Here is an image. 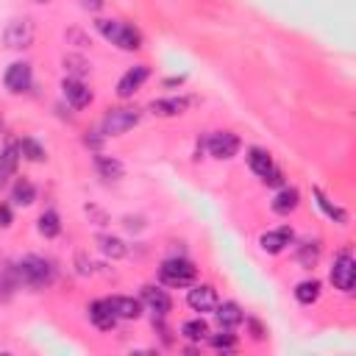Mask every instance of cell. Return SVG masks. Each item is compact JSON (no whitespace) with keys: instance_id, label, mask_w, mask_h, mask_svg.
<instances>
[{"instance_id":"27","label":"cell","mask_w":356,"mask_h":356,"mask_svg":"<svg viewBox=\"0 0 356 356\" xmlns=\"http://www.w3.org/2000/svg\"><path fill=\"white\" fill-rule=\"evenodd\" d=\"M314 197H317V206H320V209H323V211H325L331 220H337L339 225H345V222H348V214H345L339 206H334V203H331V200H328V197H325L320 189H314Z\"/></svg>"},{"instance_id":"12","label":"cell","mask_w":356,"mask_h":356,"mask_svg":"<svg viewBox=\"0 0 356 356\" xmlns=\"http://www.w3.org/2000/svg\"><path fill=\"white\" fill-rule=\"evenodd\" d=\"M292 236H295L292 228L289 225H281L275 231H264L259 236V245H261L264 253H281V250H286V245H292Z\"/></svg>"},{"instance_id":"28","label":"cell","mask_w":356,"mask_h":356,"mask_svg":"<svg viewBox=\"0 0 356 356\" xmlns=\"http://www.w3.org/2000/svg\"><path fill=\"white\" fill-rule=\"evenodd\" d=\"M19 153H22L28 161H44V147H42L36 139H31V136H25V139L19 142Z\"/></svg>"},{"instance_id":"2","label":"cell","mask_w":356,"mask_h":356,"mask_svg":"<svg viewBox=\"0 0 356 356\" xmlns=\"http://www.w3.org/2000/svg\"><path fill=\"white\" fill-rule=\"evenodd\" d=\"M95 25L103 33V39L111 42V44H117L120 50H139L142 47V33L134 25H128V22H120V19H97Z\"/></svg>"},{"instance_id":"26","label":"cell","mask_w":356,"mask_h":356,"mask_svg":"<svg viewBox=\"0 0 356 356\" xmlns=\"http://www.w3.org/2000/svg\"><path fill=\"white\" fill-rule=\"evenodd\" d=\"M19 142H6L3 153H0V175H11L17 170V161H19Z\"/></svg>"},{"instance_id":"9","label":"cell","mask_w":356,"mask_h":356,"mask_svg":"<svg viewBox=\"0 0 356 356\" xmlns=\"http://www.w3.org/2000/svg\"><path fill=\"white\" fill-rule=\"evenodd\" d=\"M61 92H64V100L72 106V108H86L92 103V89L81 81V78H64L61 81Z\"/></svg>"},{"instance_id":"16","label":"cell","mask_w":356,"mask_h":356,"mask_svg":"<svg viewBox=\"0 0 356 356\" xmlns=\"http://www.w3.org/2000/svg\"><path fill=\"white\" fill-rule=\"evenodd\" d=\"M298 203H300V192L295 189V186H281L278 192H275V197H273V211L275 214H289V211H295L298 209Z\"/></svg>"},{"instance_id":"36","label":"cell","mask_w":356,"mask_h":356,"mask_svg":"<svg viewBox=\"0 0 356 356\" xmlns=\"http://www.w3.org/2000/svg\"><path fill=\"white\" fill-rule=\"evenodd\" d=\"M33 3H50V0H33Z\"/></svg>"},{"instance_id":"10","label":"cell","mask_w":356,"mask_h":356,"mask_svg":"<svg viewBox=\"0 0 356 356\" xmlns=\"http://www.w3.org/2000/svg\"><path fill=\"white\" fill-rule=\"evenodd\" d=\"M186 303H189V309H195V312L206 314V312H214L220 300H217L214 286H209V284H197V286H192V289H189Z\"/></svg>"},{"instance_id":"15","label":"cell","mask_w":356,"mask_h":356,"mask_svg":"<svg viewBox=\"0 0 356 356\" xmlns=\"http://www.w3.org/2000/svg\"><path fill=\"white\" fill-rule=\"evenodd\" d=\"M89 320L95 323V328L100 331H111L117 325V314L111 312L108 300H92L89 303Z\"/></svg>"},{"instance_id":"31","label":"cell","mask_w":356,"mask_h":356,"mask_svg":"<svg viewBox=\"0 0 356 356\" xmlns=\"http://www.w3.org/2000/svg\"><path fill=\"white\" fill-rule=\"evenodd\" d=\"M64 70L70 72V78H81V75H86L89 72V64L81 58V56H64Z\"/></svg>"},{"instance_id":"30","label":"cell","mask_w":356,"mask_h":356,"mask_svg":"<svg viewBox=\"0 0 356 356\" xmlns=\"http://www.w3.org/2000/svg\"><path fill=\"white\" fill-rule=\"evenodd\" d=\"M209 342H211V348H217V350H222V353H228V350H234V348H236V339H234L231 328H222L220 334L209 337Z\"/></svg>"},{"instance_id":"14","label":"cell","mask_w":356,"mask_h":356,"mask_svg":"<svg viewBox=\"0 0 356 356\" xmlns=\"http://www.w3.org/2000/svg\"><path fill=\"white\" fill-rule=\"evenodd\" d=\"M108 306L117 314V320H136L142 314V300L128 298V295H111L108 298Z\"/></svg>"},{"instance_id":"32","label":"cell","mask_w":356,"mask_h":356,"mask_svg":"<svg viewBox=\"0 0 356 356\" xmlns=\"http://www.w3.org/2000/svg\"><path fill=\"white\" fill-rule=\"evenodd\" d=\"M264 184H270V186H281L284 184V175H281V170H273L267 178H261Z\"/></svg>"},{"instance_id":"24","label":"cell","mask_w":356,"mask_h":356,"mask_svg":"<svg viewBox=\"0 0 356 356\" xmlns=\"http://www.w3.org/2000/svg\"><path fill=\"white\" fill-rule=\"evenodd\" d=\"M181 337L189 339V342H203V339H209V325H206V320H203V317H195V320L181 323Z\"/></svg>"},{"instance_id":"3","label":"cell","mask_w":356,"mask_h":356,"mask_svg":"<svg viewBox=\"0 0 356 356\" xmlns=\"http://www.w3.org/2000/svg\"><path fill=\"white\" fill-rule=\"evenodd\" d=\"M139 120H142V111L139 108H128V106L108 108L103 114V120H100V131H103V136H120V134L131 131Z\"/></svg>"},{"instance_id":"7","label":"cell","mask_w":356,"mask_h":356,"mask_svg":"<svg viewBox=\"0 0 356 356\" xmlns=\"http://www.w3.org/2000/svg\"><path fill=\"white\" fill-rule=\"evenodd\" d=\"M3 83H6V89H8L11 95H19V92L31 89V83H33V70H31V64H28V61H14V64H8L6 75H3Z\"/></svg>"},{"instance_id":"20","label":"cell","mask_w":356,"mask_h":356,"mask_svg":"<svg viewBox=\"0 0 356 356\" xmlns=\"http://www.w3.org/2000/svg\"><path fill=\"white\" fill-rule=\"evenodd\" d=\"M95 167H97V172H100L103 178H108V181H117V178L125 175L122 161H120V159H111V156H103V153L95 156Z\"/></svg>"},{"instance_id":"19","label":"cell","mask_w":356,"mask_h":356,"mask_svg":"<svg viewBox=\"0 0 356 356\" xmlns=\"http://www.w3.org/2000/svg\"><path fill=\"white\" fill-rule=\"evenodd\" d=\"M147 108H150L156 117H178V114H184L186 100H184V97H159V100H153Z\"/></svg>"},{"instance_id":"18","label":"cell","mask_w":356,"mask_h":356,"mask_svg":"<svg viewBox=\"0 0 356 356\" xmlns=\"http://www.w3.org/2000/svg\"><path fill=\"white\" fill-rule=\"evenodd\" d=\"M245 159H248V167H250L259 178H267V175L275 170V164H273L270 153H267V150H261V147H250Z\"/></svg>"},{"instance_id":"25","label":"cell","mask_w":356,"mask_h":356,"mask_svg":"<svg viewBox=\"0 0 356 356\" xmlns=\"http://www.w3.org/2000/svg\"><path fill=\"white\" fill-rule=\"evenodd\" d=\"M36 228H39V234H42L44 239H53V236H58V234H61V220H58V214H56L53 209H47V211H42V214H39Z\"/></svg>"},{"instance_id":"23","label":"cell","mask_w":356,"mask_h":356,"mask_svg":"<svg viewBox=\"0 0 356 356\" xmlns=\"http://www.w3.org/2000/svg\"><path fill=\"white\" fill-rule=\"evenodd\" d=\"M11 200L17 206H31L36 200V186L28 178H17V184L11 186Z\"/></svg>"},{"instance_id":"17","label":"cell","mask_w":356,"mask_h":356,"mask_svg":"<svg viewBox=\"0 0 356 356\" xmlns=\"http://www.w3.org/2000/svg\"><path fill=\"white\" fill-rule=\"evenodd\" d=\"M214 314H217V323H220V328H236V325L245 320V312H242V309H239V303H234V300L217 303Z\"/></svg>"},{"instance_id":"8","label":"cell","mask_w":356,"mask_h":356,"mask_svg":"<svg viewBox=\"0 0 356 356\" xmlns=\"http://www.w3.org/2000/svg\"><path fill=\"white\" fill-rule=\"evenodd\" d=\"M206 147L214 159H234L239 153V136L231 134V131H217V134L209 136Z\"/></svg>"},{"instance_id":"21","label":"cell","mask_w":356,"mask_h":356,"mask_svg":"<svg viewBox=\"0 0 356 356\" xmlns=\"http://www.w3.org/2000/svg\"><path fill=\"white\" fill-rule=\"evenodd\" d=\"M295 259H298V264H300L303 270H312V267L317 264V259H320V242H317V239L300 242L298 250H295Z\"/></svg>"},{"instance_id":"33","label":"cell","mask_w":356,"mask_h":356,"mask_svg":"<svg viewBox=\"0 0 356 356\" xmlns=\"http://www.w3.org/2000/svg\"><path fill=\"white\" fill-rule=\"evenodd\" d=\"M8 225H11V209L0 203V228H8Z\"/></svg>"},{"instance_id":"35","label":"cell","mask_w":356,"mask_h":356,"mask_svg":"<svg viewBox=\"0 0 356 356\" xmlns=\"http://www.w3.org/2000/svg\"><path fill=\"white\" fill-rule=\"evenodd\" d=\"M250 331H253V339H264V334H267L256 320H250Z\"/></svg>"},{"instance_id":"6","label":"cell","mask_w":356,"mask_h":356,"mask_svg":"<svg viewBox=\"0 0 356 356\" xmlns=\"http://www.w3.org/2000/svg\"><path fill=\"white\" fill-rule=\"evenodd\" d=\"M3 42H6V47H11V50L31 47V42H33V22H31L28 17H14V19L6 25V31H3Z\"/></svg>"},{"instance_id":"1","label":"cell","mask_w":356,"mask_h":356,"mask_svg":"<svg viewBox=\"0 0 356 356\" xmlns=\"http://www.w3.org/2000/svg\"><path fill=\"white\" fill-rule=\"evenodd\" d=\"M14 275H17V284L22 286H31V289H42L53 281V264L42 256H25L22 261H17L14 267Z\"/></svg>"},{"instance_id":"13","label":"cell","mask_w":356,"mask_h":356,"mask_svg":"<svg viewBox=\"0 0 356 356\" xmlns=\"http://www.w3.org/2000/svg\"><path fill=\"white\" fill-rule=\"evenodd\" d=\"M147 75H150V70L145 67V64H136V67H131L120 81H117V95L125 100V97H131L145 81H147Z\"/></svg>"},{"instance_id":"5","label":"cell","mask_w":356,"mask_h":356,"mask_svg":"<svg viewBox=\"0 0 356 356\" xmlns=\"http://www.w3.org/2000/svg\"><path fill=\"white\" fill-rule=\"evenodd\" d=\"M328 278H331V284H334L339 292H345V295L353 292V286H356V261H353L350 250H339V253L334 256V264H331Z\"/></svg>"},{"instance_id":"29","label":"cell","mask_w":356,"mask_h":356,"mask_svg":"<svg viewBox=\"0 0 356 356\" xmlns=\"http://www.w3.org/2000/svg\"><path fill=\"white\" fill-rule=\"evenodd\" d=\"M97 242H100V250L106 256H111V259H122L125 256V245L117 236H97Z\"/></svg>"},{"instance_id":"34","label":"cell","mask_w":356,"mask_h":356,"mask_svg":"<svg viewBox=\"0 0 356 356\" xmlns=\"http://www.w3.org/2000/svg\"><path fill=\"white\" fill-rule=\"evenodd\" d=\"M81 6L89 8V11H100V8L106 6V0H81Z\"/></svg>"},{"instance_id":"11","label":"cell","mask_w":356,"mask_h":356,"mask_svg":"<svg viewBox=\"0 0 356 356\" xmlns=\"http://www.w3.org/2000/svg\"><path fill=\"white\" fill-rule=\"evenodd\" d=\"M142 303H145L156 317H167V314H170V309H172L170 295H167L161 286H153V284L142 286Z\"/></svg>"},{"instance_id":"4","label":"cell","mask_w":356,"mask_h":356,"mask_svg":"<svg viewBox=\"0 0 356 356\" xmlns=\"http://www.w3.org/2000/svg\"><path fill=\"white\" fill-rule=\"evenodd\" d=\"M197 275V267L189 261V259H167L161 267H159V281L167 284V286H189Z\"/></svg>"},{"instance_id":"22","label":"cell","mask_w":356,"mask_h":356,"mask_svg":"<svg viewBox=\"0 0 356 356\" xmlns=\"http://www.w3.org/2000/svg\"><path fill=\"white\" fill-rule=\"evenodd\" d=\"M320 292H323V284H320L317 278H309V281H300V284L295 286V300L303 303V306H312V303L320 298Z\"/></svg>"}]
</instances>
